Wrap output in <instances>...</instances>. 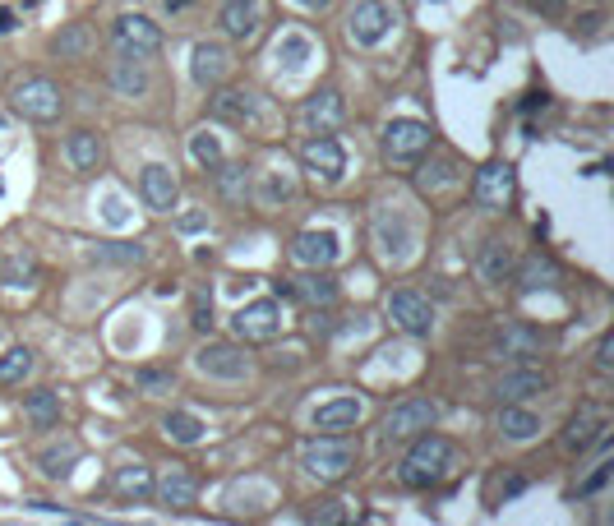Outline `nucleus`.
<instances>
[{
	"label": "nucleus",
	"mask_w": 614,
	"mask_h": 526,
	"mask_svg": "<svg viewBox=\"0 0 614 526\" xmlns=\"http://www.w3.org/2000/svg\"><path fill=\"white\" fill-rule=\"evenodd\" d=\"M0 282L5 287H33L37 282V254L33 250H10L0 263Z\"/></svg>",
	"instance_id": "32"
},
{
	"label": "nucleus",
	"mask_w": 614,
	"mask_h": 526,
	"mask_svg": "<svg viewBox=\"0 0 614 526\" xmlns=\"http://www.w3.org/2000/svg\"><path fill=\"white\" fill-rule=\"evenodd\" d=\"M111 84H116V93H125V97H144L148 88H153V79H148L139 56H121L116 60V70H111Z\"/></svg>",
	"instance_id": "31"
},
{
	"label": "nucleus",
	"mask_w": 614,
	"mask_h": 526,
	"mask_svg": "<svg viewBox=\"0 0 614 526\" xmlns=\"http://www.w3.org/2000/svg\"><path fill=\"white\" fill-rule=\"evenodd\" d=\"M153 494L162 508H190L199 499V476L190 467H167L162 476H153Z\"/></svg>",
	"instance_id": "19"
},
{
	"label": "nucleus",
	"mask_w": 614,
	"mask_h": 526,
	"mask_svg": "<svg viewBox=\"0 0 614 526\" xmlns=\"http://www.w3.org/2000/svg\"><path fill=\"white\" fill-rule=\"evenodd\" d=\"M527 5L541 14V19H564V10H568V0H527Z\"/></svg>",
	"instance_id": "50"
},
{
	"label": "nucleus",
	"mask_w": 614,
	"mask_h": 526,
	"mask_svg": "<svg viewBox=\"0 0 614 526\" xmlns=\"http://www.w3.org/2000/svg\"><path fill=\"white\" fill-rule=\"evenodd\" d=\"M301 162L319 180H328V185H333V180H342V171H347V153H342V144L333 139V134H314V139H305Z\"/></svg>",
	"instance_id": "17"
},
{
	"label": "nucleus",
	"mask_w": 614,
	"mask_h": 526,
	"mask_svg": "<svg viewBox=\"0 0 614 526\" xmlns=\"http://www.w3.org/2000/svg\"><path fill=\"white\" fill-rule=\"evenodd\" d=\"M338 254H342V240H338V231H328V227H310L291 240V259L301 263V268H333Z\"/></svg>",
	"instance_id": "11"
},
{
	"label": "nucleus",
	"mask_w": 614,
	"mask_h": 526,
	"mask_svg": "<svg viewBox=\"0 0 614 526\" xmlns=\"http://www.w3.org/2000/svg\"><path fill=\"white\" fill-rule=\"evenodd\" d=\"M116 490L125 494V499H148V494H153V471L144 467V462H130V467H121L116 471Z\"/></svg>",
	"instance_id": "36"
},
{
	"label": "nucleus",
	"mask_w": 614,
	"mask_h": 526,
	"mask_svg": "<svg viewBox=\"0 0 614 526\" xmlns=\"http://www.w3.org/2000/svg\"><path fill=\"white\" fill-rule=\"evenodd\" d=\"M162 434H167L171 443H185V448H190V443L204 439V420L194 416V411H171V416L162 420Z\"/></svg>",
	"instance_id": "35"
},
{
	"label": "nucleus",
	"mask_w": 614,
	"mask_h": 526,
	"mask_svg": "<svg viewBox=\"0 0 614 526\" xmlns=\"http://www.w3.org/2000/svg\"><path fill=\"white\" fill-rule=\"evenodd\" d=\"M231 328H236L241 342H273L282 333V305L277 300H250L245 310H236Z\"/></svg>",
	"instance_id": "9"
},
{
	"label": "nucleus",
	"mask_w": 614,
	"mask_h": 526,
	"mask_svg": "<svg viewBox=\"0 0 614 526\" xmlns=\"http://www.w3.org/2000/svg\"><path fill=\"white\" fill-rule=\"evenodd\" d=\"M291 296L305 300V305H314V310H328V305L338 300V277L328 273V268H310L305 277L291 282Z\"/></svg>",
	"instance_id": "23"
},
{
	"label": "nucleus",
	"mask_w": 614,
	"mask_h": 526,
	"mask_svg": "<svg viewBox=\"0 0 614 526\" xmlns=\"http://www.w3.org/2000/svg\"><path fill=\"white\" fill-rule=\"evenodd\" d=\"M291 194H296V176H291L287 171V162H282V167H268L264 171V190H259V204H282V199H291Z\"/></svg>",
	"instance_id": "37"
},
{
	"label": "nucleus",
	"mask_w": 614,
	"mask_h": 526,
	"mask_svg": "<svg viewBox=\"0 0 614 526\" xmlns=\"http://www.w3.org/2000/svg\"><path fill=\"white\" fill-rule=\"evenodd\" d=\"M301 120L310 125V134H333L347 120V102H342L338 88H319L314 97H305Z\"/></svg>",
	"instance_id": "18"
},
{
	"label": "nucleus",
	"mask_w": 614,
	"mask_h": 526,
	"mask_svg": "<svg viewBox=\"0 0 614 526\" xmlns=\"http://www.w3.org/2000/svg\"><path fill=\"white\" fill-rule=\"evenodd\" d=\"M139 194H144V204L153 208V213H171V208H176V194H181V180H176V171H171L167 162H148V167L139 171Z\"/></svg>",
	"instance_id": "16"
},
{
	"label": "nucleus",
	"mask_w": 614,
	"mask_h": 526,
	"mask_svg": "<svg viewBox=\"0 0 614 526\" xmlns=\"http://www.w3.org/2000/svg\"><path fill=\"white\" fill-rule=\"evenodd\" d=\"M356 457H361V448H356L347 434H319V439H310L301 448V467H305V476H314L319 485H338V480L351 476Z\"/></svg>",
	"instance_id": "2"
},
{
	"label": "nucleus",
	"mask_w": 614,
	"mask_h": 526,
	"mask_svg": "<svg viewBox=\"0 0 614 526\" xmlns=\"http://www.w3.org/2000/svg\"><path fill=\"white\" fill-rule=\"evenodd\" d=\"M601 24H605V14L591 10V14H582V19H578V33L582 37H596V33H601Z\"/></svg>",
	"instance_id": "51"
},
{
	"label": "nucleus",
	"mask_w": 614,
	"mask_h": 526,
	"mask_svg": "<svg viewBox=\"0 0 614 526\" xmlns=\"http://www.w3.org/2000/svg\"><path fill=\"white\" fill-rule=\"evenodd\" d=\"M157 5H162V14H167V19H185V14H194L204 0H157Z\"/></svg>",
	"instance_id": "49"
},
{
	"label": "nucleus",
	"mask_w": 614,
	"mask_h": 526,
	"mask_svg": "<svg viewBox=\"0 0 614 526\" xmlns=\"http://www.w3.org/2000/svg\"><path fill=\"white\" fill-rule=\"evenodd\" d=\"M494 351L508 360H527L541 351V333L531 328V323H504L499 328V337H494Z\"/></svg>",
	"instance_id": "24"
},
{
	"label": "nucleus",
	"mask_w": 614,
	"mask_h": 526,
	"mask_svg": "<svg viewBox=\"0 0 614 526\" xmlns=\"http://www.w3.org/2000/svg\"><path fill=\"white\" fill-rule=\"evenodd\" d=\"M134 388H139L144 397H162V393H171V388H176V374H171V370H153V365H148V370L134 374Z\"/></svg>",
	"instance_id": "38"
},
{
	"label": "nucleus",
	"mask_w": 614,
	"mask_h": 526,
	"mask_svg": "<svg viewBox=\"0 0 614 526\" xmlns=\"http://www.w3.org/2000/svg\"><path fill=\"white\" fill-rule=\"evenodd\" d=\"M74 462H79V443H65V448H51V453L42 457V471H47L51 480H61V476H70Z\"/></svg>",
	"instance_id": "39"
},
{
	"label": "nucleus",
	"mask_w": 614,
	"mask_h": 526,
	"mask_svg": "<svg viewBox=\"0 0 614 526\" xmlns=\"http://www.w3.org/2000/svg\"><path fill=\"white\" fill-rule=\"evenodd\" d=\"M93 259H102V263H139L144 259V245H121V240H111V245H97Z\"/></svg>",
	"instance_id": "45"
},
{
	"label": "nucleus",
	"mask_w": 614,
	"mask_h": 526,
	"mask_svg": "<svg viewBox=\"0 0 614 526\" xmlns=\"http://www.w3.org/2000/svg\"><path fill=\"white\" fill-rule=\"evenodd\" d=\"M522 490H527V476H522V471H508V476L499 480V490H494V499H499V503H508V499H518Z\"/></svg>",
	"instance_id": "47"
},
{
	"label": "nucleus",
	"mask_w": 614,
	"mask_h": 526,
	"mask_svg": "<svg viewBox=\"0 0 614 526\" xmlns=\"http://www.w3.org/2000/svg\"><path fill=\"white\" fill-rule=\"evenodd\" d=\"M296 5H301V10H328L333 0H296Z\"/></svg>",
	"instance_id": "53"
},
{
	"label": "nucleus",
	"mask_w": 614,
	"mask_h": 526,
	"mask_svg": "<svg viewBox=\"0 0 614 526\" xmlns=\"http://www.w3.org/2000/svg\"><path fill=\"white\" fill-rule=\"evenodd\" d=\"M208 111H213V120H222V125H254L259 120V97L250 93V88H213V102H208Z\"/></svg>",
	"instance_id": "14"
},
{
	"label": "nucleus",
	"mask_w": 614,
	"mask_h": 526,
	"mask_svg": "<svg viewBox=\"0 0 614 526\" xmlns=\"http://www.w3.org/2000/svg\"><path fill=\"white\" fill-rule=\"evenodd\" d=\"M564 282V273H559V263L550 259V254H527V259L518 263V287L522 291H550Z\"/></svg>",
	"instance_id": "25"
},
{
	"label": "nucleus",
	"mask_w": 614,
	"mask_h": 526,
	"mask_svg": "<svg viewBox=\"0 0 614 526\" xmlns=\"http://www.w3.org/2000/svg\"><path fill=\"white\" fill-rule=\"evenodd\" d=\"M194 328H199V333H204V328H213V296H208V291H194Z\"/></svg>",
	"instance_id": "46"
},
{
	"label": "nucleus",
	"mask_w": 614,
	"mask_h": 526,
	"mask_svg": "<svg viewBox=\"0 0 614 526\" xmlns=\"http://www.w3.org/2000/svg\"><path fill=\"white\" fill-rule=\"evenodd\" d=\"M310 37L305 33H287L282 42H277V60H287V65H301V60H310Z\"/></svg>",
	"instance_id": "44"
},
{
	"label": "nucleus",
	"mask_w": 614,
	"mask_h": 526,
	"mask_svg": "<svg viewBox=\"0 0 614 526\" xmlns=\"http://www.w3.org/2000/svg\"><path fill=\"white\" fill-rule=\"evenodd\" d=\"M610 476H614V457H601V462L591 467V476L582 480L578 490H573V499H591V494H601L605 485H610Z\"/></svg>",
	"instance_id": "41"
},
{
	"label": "nucleus",
	"mask_w": 614,
	"mask_h": 526,
	"mask_svg": "<svg viewBox=\"0 0 614 526\" xmlns=\"http://www.w3.org/2000/svg\"><path fill=\"white\" fill-rule=\"evenodd\" d=\"M194 365H199V374H208V379H245L250 374V356H245L241 347H231V342H208L199 356H194Z\"/></svg>",
	"instance_id": "12"
},
{
	"label": "nucleus",
	"mask_w": 614,
	"mask_h": 526,
	"mask_svg": "<svg viewBox=\"0 0 614 526\" xmlns=\"http://www.w3.org/2000/svg\"><path fill=\"white\" fill-rule=\"evenodd\" d=\"M213 180H217V194H222L227 204H245L254 194V180H250V167H245V162H217Z\"/></svg>",
	"instance_id": "26"
},
{
	"label": "nucleus",
	"mask_w": 614,
	"mask_h": 526,
	"mask_svg": "<svg viewBox=\"0 0 614 526\" xmlns=\"http://www.w3.org/2000/svg\"><path fill=\"white\" fill-rule=\"evenodd\" d=\"M499 434L504 439H513V443H527V439H536L541 434V416L536 411H527V407H518V402H499Z\"/></svg>",
	"instance_id": "28"
},
{
	"label": "nucleus",
	"mask_w": 614,
	"mask_h": 526,
	"mask_svg": "<svg viewBox=\"0 0 614 526\" xmlns=\"http://www.w3.org/2000/svg\"><path fill=\"white\" fill-rule=\"evenodd\" d=\"M231 70V51L222 47V42H194L190 51V74L199 88H217L222 79H227Z\"/></svg>",
	"instance_id": "20"
},
{
	"label": "nucleus",
	"mask_w": 614,
	"mask_h": 526,
	"mask_svg": "<svg viewBox=\"0 0 614 526\" xmlns=\"http://www.w3.org/2000/svg\"><path fill=\"white\" fill-rule=\"evenodd\" d=\"M56 51H61L65 60H79L88 51V28L84 24H70L61 37H56Z\"/></svg>",
	"instance_id": "43"
},
{
	"label": "nucleus",
	"mask_w": 614,
	"mask_h": 526,
	"mask_svg": "<svg viewBox=\"0 0 614 526\" xmlns=\"http://www.w3.org/2000/svg\"><path fill=\"white\" fill-rule=\"evenodd\" d=\"M434 420H439V407H434L430 397H402L398 407L384 416V439L388 443L416 439V434L434 430Z\"/></svg>",
	"instance_id": "5"
},
{
	"label": "nucleus",
	"mask_w": 614,
	"mask_h": 526,
	"mask_svg": "<svg viewBox=\"0 0 614 526\" xmlns=\"http://www.w3.org/2000/svg\"><path fill=\"white\" fill-rule=\"evenodd\" d=\"M365 416V407L356 402V397H333V402H324V407L314 411V430L319 434H347L356 430V420Z\"/></svg>",
	"instance_id": "22"
},
{
	"label": "nucleus",
	"mask_w": 614,
	"mask_h": 526,
	"mask_svg": "<svg viewBox=\"0 0 614 526\" xmlns=\"http://www.w3.org/2000/svg\"><path fill=\"white\" fill-rule=\"evenodd\" d=\"M14 111L28 120H56L65 111V97L51 79H28V84L14 88Z\"/></svg>",
	"instance_id": "10"
},
{
	"label": "nucleus",
	"mask_w": 614,
	"mask_h": 526,
	"mask_svg": "<svg viewBox=\"0 0 614 526\" xmlns=\"http://www.w3.org/2000/svg\"><path fill=\"white\" fill-rule=\"evenodd\" d=\"M434 148V134L425 120H393L384 130V157L393 167H411Z\"/></svg>",
	"instance_id": "3"
},
{
	"label": "nucleus",
	"mask_w": 614,
	"mask_h": 526,
	"mask_svg": "<svg viewBox=\"0 0 614 526\" xmlns=\"http://www.w3.org/2000/svg\"><path fill=\"white\" fill-rule=\"evenodd\" d=\"M453 471H458V448H453V439L425 430V434H416L411 453L402 457L398 480L407 490H434V485H444Z\"/></svg>",
	"instance_id": "1"
},
{
	"label": "nucleus",
	"mask_w": 614,
	"mask_h": 526,
	"mask_svg": "<svg viewBox=\"0 0 614 526\" xmlns=\"http://www.w3.org/2000/svg\"><path fill=\"white\" fill-rule=\"evenodd\" d=\"M190 153H194V162H199L204 171H213L217 162H222V144H217V139H213L208 130H199V134L190 139Z\"/></svg>",
	"instance_id": "40"
},
{
	"label": "nucleus",
	"mask_w": 614,
	"mask_h": 526,
	"mask_svg": "<svg viewBox=\"0 0 614 526\" xmlns=\"http://www.w3.org/2000/svg\"><path fill=\"white\" fill-rule=\"evenodd\" d=\"M513 194H518V176H513L508 162H485V167L476 171V180H471V199H476V208H485V213H508Z\"/></svg>",
	"instance_id": "4"
},
{
	"label": "nucleus",
	"mask_w": 614,
	"mask_h": 526,
	"mask_svg": "<svg viewBox=\"0 0 614 526\" xmlns=\"http://www.w3.org/2000/svg\"><path fill=\"white\" fill-rule=\"evenodd\" d=\"M388 319H393V328H402L407 337H425L434 328V305L421 296V291H393L388 296Z\"/></svg>",
	"instance_id": "8"
},
{
	"label": "nucleus",
	"mask_w": 614,
	"mask_h": 526,
	"mask_svg": "<svg viewBox=\"0 0 614 526\" xmlns=\"http://www.w3.org/2000/svg\"><path fill=\"white\" fill-rule=\"evenodd\" d=\"M596 374H614V333L596 342Z\"/></svg>",
	"instance_id": "48"
},
{
	"label": "nucleus",
	"mask_w": 614,
	"mask_h": 526,
	"mask_svg": "<svg viewBox=\"0 0 614 526\" xmlns=\"http://www.w3.org/2000/svg\"><path fill=\"white\" fill-rule=\"evenodd\" d=\"M24 420L33 425V430H51V425H61V393H56V388L24 393Z\"/></svg>",
	"instance_id": "27"
},
{
	"label": "nucleus",
	"mask_w": 614,
	"mask_h": 526,
	"mask_svg": "<svg viewBox=\"0 0 614 526\" xmlns=\"http://www.w3.org/2000/svg\"><path fill=\"white\" fill-rule=\"evenodd\" d=\"M545 388H550V374L536 370V365H522V370L499 374V383H494V397H499V402H527V397L545 393Z\"/></svg>",
	"instance_id": "21"
},
{
	"label": "nucleus",
	"mask_w": 614,
	"mask_h": 526,
	"mask_svg": "<svg viewBox=\"0 0 614 526\" xmlns=\"http://www.w3.org/2000/svg\"><path fill=\"white\" fill-rule=\"evenodd\" d=\"M199 227H208V217H204V213H185V217H181V231H199Z\"/></svg>",
	"instance_id": "52"
},
{
	"label": "nucleus",
	"mask_w": 614,
	"mask_h": 526,
	"mask_svg": "<svg viewBox=\"0 0 614 526\" xmlns=\"http://www.w3.org/2000/svg\"><path fill=\"white\" fill-rule=\"evenodd\" d=\"M65 162H70L74 171H97L102 167V134L74 130L70 139H65Z\"/></svg>",
	"instance_id": "29"
},
{
	"label": "nucleus",
	"mask_w": 614,
	"mask_h": 526,
	"mask_svg": "<svg viewBox=\"0 0 614 526\" xmlns=\"http://www.w3.org/2000/svg\"><path fill=\"white\" fill-rule=\"evenodd\" d=\"M305 522H314V526H342L347 522V508H342V499H319L305 513Z\"/></svg>",
	"instance_id": "42"
},
{
	"label": "nucleus",
	"mask_w": 614,
	"mask_h": 526,
	"mask_svg": "<svg viewBox=\"0 0 614 526\" xmlns=\"http://www.w3.org/2000/svg\"><path fill=\"white\" fill-rule=\"evenodd\" d=\"M559 443H564V453H587L591 443H610V420H605V411L582 407L578 416L564 425Z\"/></svg>",
	"instance_id": "15"
},
{
	"label": "nucleus",
	"mask_w": 614,
	"mask_h": 526,
	"mask_svg": "<svg viewBox=\"0 0 614 526\" xmlns=\"http://www.w3.org/2000/svg\"><path fill=\"white\" fill-rule=\"evenodd\" d=\"M217 24H222V33L231 42H254L259 28H264V0H222Z\"/></svg>",
	"instance_id": "13"
},
{
	"label": "nucleus",
	"mask_w": 614,
	"mask_h": 526,
	"mask_svg": "<svg viewBox=\"0 0 614 526\" xmlns=\"http://www.w3.org/2000/svg\"><path fill=\"white\" fill-rule=\"evenodd\" d=\"M393 24H398V14L388 10L384 0H361L347 19V42L351 47H379L393 33Z\"/></svg>",
	"instance_id": "6"
},
{
	"label": "nucleus",
	"mask_w": 614,
	"mask_h": 526,
	"mask_svg": "<svg viewBox=\"0 0 614 526\" xmlns=\"http://www.w3.org/2000/svg\"><path fill=\"white\" fill-rule=\"evenodd\" d=\"M33 351L28 347H10L0 356V388H24V379L33 374Z\"/></svg>",
	"instance_id": "34"
},
{
	"label": "nucleus",
	"mask_w": 614,
	"mask_h": 526,
	"mask_svg": "<svg viewBox=\"0 0 614 526\" xmlns=\"http://www.w3.org/2000/svg\"><path fill=\"white\" fill-rule=\"evenodd\" d=\"M111 37H116L121 56L153 60L157 51H162V28H157L153 19H144V14H121V19H116V28H111Z\"/></svg>",
	"instance_id": "7"
},
{
	"label": "nucleus",
	"mask_w": 614,
	"mask_h": 526,
	"mask_svg": "<svg viewBox=\"0 0 614 526\" xmlns=\"http://www.w3.org/2000/svg\"><path fill=\"white\" fill-rule=\"evenodd\" d=\"M453 180H458V162H453V157H434V162H425V167L416 171V190L439 194L444 185H453Z\"/></svg>",
	"instance_id": "33"
},
{
	"label": "nucleus",
	"mask_w": 614,
	"mask_h": 526,
	"mask_svg": "<svg viewBox=\"0 0 614 526\" xmlns=\"http://www.w3.org/2000/svg\"><path fill=\"white\" fill-rule=\"evenodd\" d=\"M476 273H481V282H504V277H513V245H508V240H485L481 259H476Z\"/></svg>",
	"instance_id": "30"
}]
</instances>
